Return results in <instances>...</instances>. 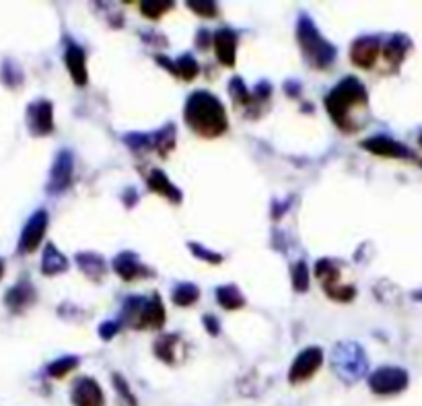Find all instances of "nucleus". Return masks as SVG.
I'll return each instance as SVG.
<instances>
[{
  "mask_svg": "<svg viewBox=\"0 0 422 406\" xmlns=\"http://www.w3.org/2000/svg\"><path fill=\"white\" fill-rule=\"evenodd\" d=\"M325 111L330 113L332 122L346 134H354L363 128V124L354 118L356 111H367L369 108V93L367 87L356 76H344L325 97Z\"/></svg>",
  "mask_w": 422,
  "mask_h": 406,
  "instance_id": "obj_1",
  "label": "nucleus"
},
{
  "mask_svg": "<svg viewBox=\"0 0 422 406\" xmlns=\"http://www.w3.org/2000/svg\"><path fill=\"white\" fill-rule=\"evenodd\" d=\"M183 122L200 139H218L229 130L227 110L223 102L211 91H194L185 99Z\"/></svg>",
  "mask_w": 422,
  "mask_h": 406,
  "instance_id": "obj_2",
  "label": "nucleus"
},
{
  "mask_svg": "<svg viewBox=\"0 0 422 406\" xmlns=\"http://www.w3.org/2000/svg\"><path fill=\"white\" fill-rule=\"evenodd\" d=\"M297 43L299 50L307 62L309 69L314 71H330L336 62L338 50L332 41H328L325 37L319 34L316 21L307 15L301 13L297 19Z\"/></svg>",
  "mask_w": 422,
  "mask_h": 406,
  "instance_id": "obj_3",
  "label": "nucleus"
},
{
  "mask_svg": "<svg viewBox=\"0 0 422 406\" xmlns=\"http://www.w3.org/2000/svg\"><path fill=\"white\" fill-rule=\"evenodd\" d=\"M330 368H332L334 375L342 384L354 386V384H358L367 375V371H369V357H367L365 349L358 342H354V340H340L332 349Z\"/></svg>",
  "mask_w": 422,
  "mask_h": 406,
  "instance_id": "obj_4",
  "label": "nucleus"
},
{
  "mask_svg": "<svg viewBox=\"0 0 422 406\" xmlns=\"http://www.w3.org/2000/svg\"><path fill=\"white\" fill-rule=\"evenodd\" d=\"M369 390L377 396H393L400 394L408 388L410 384V375L404 368H395V365H384L377 368L369 375Z\"/></svg>",
  "mask_w": 422,
  "mask_h": 406,
  "instance_id": "obj_5",
  "label": "nucleus"
},
{
  "mask_svg": "<svg viewBox=\"0 0 422 406\" xmlns=\"http://www.w3.org/2000/svg\"><path fill=\"white\" fill-rule=\"evenodd\" d=\"M72 176H74V155L69 148H60L52 161L50 174H48V182H45V192L50 196H60L64 194L72 184Z\"/></svg>",
  "mask_w": 422,
  "mask_h": 406,
  "instance_id": "obj_6",
  "label": "nucleus"
},
{
  "mask_svg": "<svg viewBox=\"0 0 422 406\" xmlns=\"http://www.w3.org/2000/svg\"><path fill=\"white\" fill-rule=\"evenodd\" d=\"M27 132L34 139H45L54 132V104L45 97L31 102L25 111Z\"/></svg>",
  "mask_w": 422,
  "mask_h": 406,
  "instance_id": "obj_7",
  "label": "nucleus"
},
{
  "mask_svg": "<svg viewBox=\"0 0 422 406\" xmlns=\"http://www.w3.org/2000/svg\"><path fill=\"white\" fill-rule=\"evenodd\" d=\"M323 365V349L321 346H307L303 349L295 361L290 363L288 370V384L290 386H301L305 382H309L316 375L319 368Z\"/></svg>",
  "mask_w": 422,
  "mask_h": 406,
  "instance_id": "obj_8",
  "label": "nucleus"
},
{
  "mask_svg": "<svg viewBox=\"0 0 422 406\" xmlns=\"http://www.w3.org/2000/svg\"><path fill=\"white\" fill-rule=\"evenodd\" d=\"M48 223H50V215H48L45 209H37L36 213L27 219L25 227L21 229L19 244H17V252L21 256H27V254L37 252V248L41 246L43 237H45Z\"/></svg>",
  "mask_w": 422,
  "mask_h": 406,
  "instance_id": "obj_9",
  "label": "nucleus"
},
{
  "mask_svg": "<svg viewBox=\"0 0 422 406\" xmlns=\"http://www.w3.org/2000/svg\"><path fill=\"white\" fill-rule=\"evenodd\" d=\"M6 309L15 316H21L25 314L29 307H34L37 301V291L36 285L31 283L29 276H21L10 289H6V293L2 297Z\"/></svg>",
  "mask_w": 422,
  "mask_h": 406,
  "instance_id": "obj_10",
  "label": "nucleus"
},
{
  "mask_svg": "<svg viewBox=\"0 0 422 406\" xmlns=\"http://www.w3.org/2000/svg\"><path fill=\"white\" fill-rule=\"evenodd\" d=\"M381 48H384V43H381L379 36L356 37L351 46V62L356 69L371 71L377 64Z\"/></svg>",
  "mask_w": 422,
  "mask_h": 406,
  "instance_id": "obj_11",
  "label": "nucleus"
},
{
  "mask_svg": "<svg viewBox=\"0 0 422 406\" xmlns=\"http://www.w3.org/2000/svg\"><path fill=\"white\" fill-rule=\"evenodd\" d=\"M72 406H106V394L95 377H76L71 390Z\"/></svg>",
  "mask_w": 422,
  "mask_h": 406,
  "instance_id": "obj_12",
  "label": "nucleus"
},
{
  "mask_svg": "<svg viewBox=\"0 0 422 406\" xmlns=\"http://www.w3.org/2000/svg\"><path fill=\"white\" fill-rule=\"evenodd\" d=\"M111 268H113V272H115L122 281H126V283L136 281V279L155 276L153 268H148L146 264H142L136 252H128V250H126V252H120L118 256H113V260H111Z\"/></svg>",
  "mask_w": 422,
  "mask_h": 406,
  "instance_id": "obj_13",
  "label": "nucleus"
},
{
  "mask_svg": "<svg viewBox=\"0 0 422 406\" xmlns=\"http://www.w3.org/2000/svg\"><path fill=\"white\" fill-rule=\"evenodd\" d=\"M237 41H239V36L231 27H220L212 34L214 56L227 69H233L237 62Z\"/></svg>",
  "mask_w": 422,
  "mask_h": 406,
  "instance_id": "obj_14",
  "label": "nucleus"
},
{
  "mask_svg": "<svg viewBox=\"0 0 422 406\" xmlns=\"http://www.w3.org/2000/svg\"><path fill=\"white\" fill-rule=\"evenodd\" d=\"M360 148H365L371 155L387 157V159H410V157H414V153L406 147V145H402L395 139H389L386 134H377V136L365 139L360 143Z\"/></svg>",
  "mask_w": 422,
  "mask_h": 406,
  "instance_id": "obj_15",
  "label": "nucleus"
},
{
  "mask_svg": "<svg viewBox=\"0 0 422 406\" xmlns=\"http://www.w3.org/2000/svg\"><path fill=\"white\" fill-rule=\"evenodd\" d=\"M155 62L159 66H163L167 73L181 78V80H194L200 73V66H198V62H196V58L192 54H181V56H177L176 60H171V58H167L163 54H157Z\"/></svg>",
  "mask_w": 422,
  "mask_h": 406,
  "instance_id": "obj_16",
  "label": "nucleus"
},
{
  "mask_svg": "<svg viewBox=\"0 0 422 406\" xmlns=\"http://www.w3.org/2000/svg\"><path fill=\"white\" fill-rule=\"evenodd\" d=\"M64 64L69 69L72 83L76 87H85L89 83V71H87V54L80 46H76L74 41L66 43L64 50Z\"/></svg>",
  "mask_w": 422,
  "mask_h": 406,
  "instance_id": "obj_17",
  "label": "nucleus"
},
{
  "mask_svg": "<svg viewBox=\"0 0 422 406\" xmlns=\"http://www.w3.org/2000/svg\"><path fill=\"white\" fill-rule=\"evenodd\" d=\"M144 180H146V186H148L150 192L163 196L165 200H169V202L176 204V206L177 204H181L183 194H181V190L167 178L165 172H161V169H150V174H148Z\"/></svg>",
  "mask_w": 422,
  "mask_h": 406,
  "instance_id": "obj_18",
  "label": "nucleus"
},
{
  "mask_svg": "<svg viewBox=\"0 0 422 406\" xmlns=\"http://www.w3.org/2000/svg\"><path fill=\"white\" fill-rule=\"evenodd\" d=\"M165 326V307L163 299L159 293H153L148 297L144 309H142L141 322L136 330H161Z\"/></svg>",
  "mask_w": 422,
  "mask_h": 406,
  "instance_id": "obj_19",
  "label": "nucleus"
},
{
  "mask_svg": "<svg viewBox=\"0 0 422 406\" xmlns=\"http://www.w3.org/2000/svg\"><path fill=\"white\" fill-rule=\"evenodd\" d=\"M410 48H412V39H410V37L404 36V34H395V36H391L386 43H384L381 56H384V60L389 64L391 71H398L400 64L404 62V58H406V54H408Z\"/></svg>",
  "mask_w": 422,
  "mask_h": 406,
  "instance_id": "obj_20",
  "label": "nucleus"
},
{
  "mask_svg": "<svg viewBox=\"0 0 422 406\" xmlns=\"http://www.w3.org/2000/svg\"><path fill=\"white\" fill-rule=\"evenodd\" d=\"M76 266L80 268V272L93 281V283H101L107 274V264L101 254H95V252H78L76 256Z\"/></svg>",
  "mask_w": 422,
  "mask_h": 406,
  "instance_id": "obj_21",
  "label": "nucleus"
},
{
  "mask_svg": "<svg viewBox=\"0 0 422 406\" xmlns=\"http://www.w3.org/2000/svg\"><path fill=\"white\" fill-rule=\"evenodd\" d=\"M69 258L56 248V244L48 241L43 248V256H41V272L45 276H58L62 272L69 270Z\"/></svg>",
  "mask_w": 422,
  "mask_h": 406,
  "instance_id": "obj_22",
  "label": "nucleus"
},
{
  "mask_svg": "<svg viewBox=\"0 0 422 406\" xmlns=\"http://www.w3.org/2000/svg\"><path fill=\"white\" fill-rule=\"evenodd\" d=\"M177 344H179V334H161L153 342V353L159 361L165 365H177Z\"/></svg>",
  "mask_w": 422,
  "mask_h": 406,
  "instance_id": "obj_23",
  "label": "nucleus"
},
{
  "mask_svg": "<svg viewBox=\"0 0 422 406\" xmlns=\"http://www.w3.org/2000/svg\"><path fill=\"white\" fill-rule=\"evenodd\" d=\"M0 83H2V87H6L10 91L21 89L25 83V73H23L21 64L10 56L2 58V62H0Z\"/></svg>",
  "mask_w": 422,
  "mask_h": 406,
  "instance_id": "obj_24",
  "label": "nucleus"
},
{
  "mask_svg": "<svg viewBox=\"0 0 422 406\" xmlns=\"http://www.w3.org/2000/svg\"><path fill=\"white\" fill-rule=\"evenodd\" d=\"M155 153L161 159H167L177 145V128L174 122H167L163 128L155 130Z\"/></svg>",
  "mask_w": 422,
  "mask_h": 406,
  "instance_id": "obj_25",
  "label": "nucleus"
},
{
  "mask_svg": "<svg viewBox=\"0 0 422 406\" xmlns=\"http://www.w3.org/2000/svg\"><path fill=\"white\" fill-rule=\"evenodd\" d=\"M229 93H231V97H233V104L237 106V108H246V115L249 118V110H255V118H258V106H255V102H253V95H251V91L246 87V83H244V78L241 76H233L231 78V83H229Z\"/></svg>",
  "mask_w": 422,
  "mask_h": 406,
  "instance_id": "obj_26",
  "label": "nucleus"
},
{
  "mask_svg": "<svg viewBox=\"0 0 422 406\" xmlns=\"http://www.w3.org/2000/svg\"><path fill=\"white\" fill-rule=\"evenodd\" d=\"M314 272H316V279L321 283V287L323 289H330V287H336V285H340L338 281H340V268H338V262L332 258H321L316 262V268H314Z\"/></svg>",
  "mask_w": 422,
  "mask_h": 406,
  "instance_id": "obj_27",
  "label": "nucleus"
},
{
  "mask_svg": "<svg viewBox=\"0 0 422 406\" xmlns=\"http://www.w3.org/2000/svg\"><path fill=\"white\" fill-rule=\"evenodd\" d=\"M124 145L130 148L136 157H144L155 150V134L153 132H128L122 136Z\"/></svg>",
  "mask_w": 422,
  "mask_h": 406,
  "instance_id": "obj_28",
  "label": "nucleus"
},
{
  "mask_svg": "<svg viewBox=\"0 0 422 406\" xmlns=\"http://www.w3.org/2000/svg\"><path fill=\"white\" fill-rule=\"evenodd\" d=\"M216 301H218L220 307L231 309V312L246 307V297L239 291L237 285H220V287L216 289Z\"/></svg>",
  "mask_w": 422,
  "mask_h": 406,
  "instance_id": "obj_29",
  "label": "nucleus"
},
{
  "mask_svg": "<svg viewBox=\"0 0 422 406\" xmlns=\"http://www.w3.org/2000/svg\"><path fill=\"white\" fill-rule=\"evenodd\" d=\"M111 384H113V390L118 394V406H139V398L134 396V392L130 390L128 379L122 373L113 371L111 373Z\"/></svg>",
  "mask_w": 422,
  "mask_h": 406,
  "instance_id": "obj_30",
  "label": "nucleus"
},
{
  "mask_svg": "<svg viewBox=\"0 0 422 406\" xmlns=\"http://www.w3.org/2000/svg\"><path fill=\"white\" fill-rule=\"evenodd\" d=\"M200 299V289L194 283H179L174 287L171 293V301L176 303L177 307H190Z\"/></svg>",
  "mask_w": 422,
  "mask_h": 406,
  "instance_id": "obj_31",
  "label": "nucleus"
},
{
  "mask_svg": "<svg viewBox=\"0 0 422 406\" xmlns=\"http://www.w3.org/2000/svg\"><path fill=\"white\" fill-rule=\"evenodd\" d=\"M78 365H80V359H78L76 355H64V357L52 361V363L45 368V373H48V377H52V379H62V377H66L71 371L76 370Z\"/></svg>",
  "mask_w": 422,
  "mask_h": 406,
  "instance_id": "obj_32",
  "label": "nucleus"
},
{
  "mask_svg": "<svg viewBox=\"0 0 422 406\" xmlns=\"http://www.w3.org/2000/svg\"><path fill=\"white\" fill-rule=\"evenodd\" d=\"M174 6H176V2H171V0H146V2H141V13L142 17H146L150 21H159Z\"/></svg>",
  "mask_w": 422,
  "mask_h": 406,
  "instance_id": "obj_33",
  "label": "nucleus"
},
{
  "mask_svg": "<svg viewBox=\"0 0 422 406\" xmlns=\"http://www.w3.org/2000/svg\"><path fill=\"white\" fill-rule=\"evenodd\" d=\"M309 283H311V270L305 260H299L293 266V289L297 293H305L309 289Z\"/></svg>",
  "mask_w": 422,
  "mask_h": 406,
  "instance_id": "obj_34",
  "label": "nucleus"
},
{
  "mask_svg": "<svg viewBox=\"0 0 422 406\" xmlns=\"http://www.w3.org/2000/svg\"><path fill=\"white\" fill-rule=\"evenodd\" d=\"M323 293L330 297L332 301H338V303H351L352 299L356 297V289H354L352 285H336V287L323 289Z\"/></svg>",
  "mask_w": 422,
  "mask_h": 406,
  "instance_id": "obj_35",
  "label": "nucleus"
},
{
  "mask_svg": "<svg viewBox=\"0 0 422 406\" xmlns=\"http://www.w3.org/2000/svg\"><path fill=\"white\" fill-rule=\"evenodd\" d=\"M188 250H190L196 258L204 260V262H209V264H220V262L225 260L218 252L206 250L202 244H196V241H190V244H188Z\"/></svg>",
  "mask_w": 422,
  "mask_h": 406,
  "instance_id": "obj_36",
  "label": "nucleus"
},
{
  "mask_svg": "<svg viewBox=\"0 0 422 406\" xmlns=\"http://www.w3.org/2000/svg\"><path fill=\"white\" fill-rule=\"evenodd\" d=\"M188 6L196 13V15H200V17H204V19H214L216 15H218V4L216 2H211V0H190L188 2Z\"/></svg>",
  "mask_w": 422,
  "mask_h": 406,
  "instance_id": "obj_37",
  "label": "nucleus"
},
{
  "mask_svg": "<svg viewBox=\"0 0 422 406\" xmlns=\"http://www.w3.org/2000/svg\"><path fill=\"white\" fill-rule=\"evenodd\" d=\"M122 330V324H120V320H115V322H111V320H107V322H104L99 328H97V332H99V336L104 338V340H111L115 334Z\"/></svg>",
  "mask_w": 422,
  "mask_h": 406,
  "instance_id": "obj_38",
  "label": "nucleus"
},
{
  "mask_svg": "<svg viewBox=\"0 0 422 406\" xmlns=\"http://www.w3.org/2000/svg\"><path fill=\"white\" fill-rule=\"evenodd\" d=\"M202 324H204L206 332L211 334V336H218L220 334V324H218L216 316H211V314L202 316Z\"/></svg>",
  "mask_w": 422,
  "mask_h": 406,
  "instance_id": "obj_39",
  "label": "nucleus"
},
{
  "mask_svg": "<svg viewBox=\"0 0 422 406\" xmlns=\"http://www.w3.org/2000/svg\"><path fill=\"white\" fill-rule=\"evenodd\" d=\"M196 46H198V50H209V48H212V34L209 29H200L196 34Z\"/></svg>",
  "mask_w": 422,
  "mask_h": 406,
  "instance_id": "obj_40",
  "label": "nucleus"
},
{
  "mask_svg": "<svg viewBox=\"0 0 422 406\" xmlns=\"http://www.w3.org/2000/svg\"><path fill=\"white\" fill-rule=\"evenodd\" d=\"M282 89H284V93H286L288 97H299V95H301V83H299V80H293V78H290V80L284 83Z\"/></svg>",
  "mask_w": 422,
  "mask_h": 406,
  "instance_id": "obj_41",
  "label": "nucleus"
},
{
  "mask_svg": "<svg viewBox=\"0 0 422 406\" xmlns=\"http://www.w3.org/2000/svg\"><path fill=\"white\" fill-rule=\"evenodd\" d=\"M122 200H124L126 209H134V204L139 202V194H136V190H134V188H128V190L122 194Z\"/></svg>",
  "mask_w": 422,
  "mask_h": 406,
  "instance_id": "obj_42",
  "label": "nucleus"
},
{
  "mask_svg": "<svg viewBox=\"0 0 422 406\" xmlns=\"http://www.w3.org/2000/svg\"><path fill=\"white\" fill-rule=\"evenodd\" d=\"M142 39H144V43H150V46H167L165 36H159V34H153V31L142 34Z\"/></svg>",
  "mask_w": 422,
  "mask_h": 406,
  "instance_id": "obj_43",
  "label": "nucleus"
},
{
  "mask_svg": "<svg viewBox=\"0 0 422 406\" xmlns=\"http://www.w3.org/2000/svg\"><path fill=\"white\" fill-rule=\"evenodd\" d=\"M4 272H6V262L0 256V281H2V276H4Z\"/></svg>",
  "mask_w": 422,
  "mask_h": 406,
  "instance_id": "obj_44",
  "label": "nucleus"
},
{
  "mask_svg": "<svg viewBox=\"0 0 422 406\" xmlns=\"http://www.w3.org/2000/svg\"><path fill=\"white\" fill-rule=\"evenodd\" d=\"M412 297H414V299H419V301H422V291H416V293H412Z\"/></svg>",
  "mask_w": 422,
  "mask_h": 406,
  "instance_id": "obj_45",
  "label": "nucleus"
},
{
  "mask_svg": "<svg viewBox=\"0 0 422 406\" xmlns=\"http://www.w3.org/2000/svg\"><path fill=\"white\" fill-rule=\"evenodd\" d=\"M419 143H421V147H422V132H421V136H419Z\"/></svg>",
  "mask_w": 422,
  "mask_h": 406,
  "instance_id": "obj_46",
  "label": "nucleus"
},
{
  "mask_svg": "<svg viewBox=\"0 0 422 406\" xmlns=\"http://www.w3.org/2000/svg\"><path fill=\"white\" fill-rule=\"evenodd\" d=\"M421 165H422V161H421Z\"/></svg>",
  "mask_w": 422,
  "mask_h": 406,
  "instance_id": "obj_47",
  "label": "nucleus"
}]
</instances>
